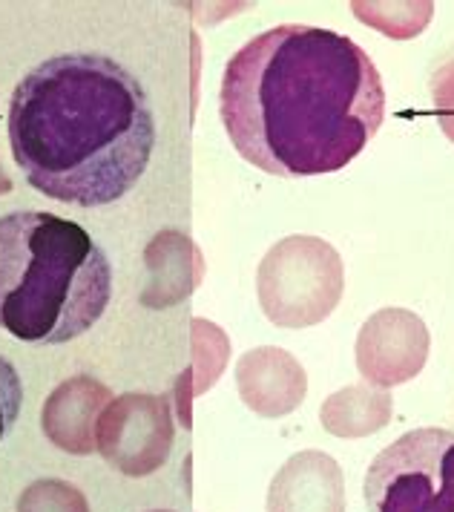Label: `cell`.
<instances>
[{
  "label": "cell",
  "mask_w": 454,
  "mask_h": 512,
  "mask_svg": "<svg viewBox=\"0 0 454 512\" xmlns=\"http://www.w3.org/2000/svg\"><path fill=\"white\" fill-rule=\"evenodd\" d=\"M173 435V412L164 397L118 395L98 418L95 449L113 469L141 478L164 466L173 449Z\"/></svg>",
  "instance_id": "8992f818"
},
{
  "label": "cell",
  "mask_w": 454,
  "mask_h": 512,
  "mask_svg": "<svg viewBox=\"0 0 454 512\" xmlns=\"http://www.w3.org/2000/svg\"><path fill=\"white\" fill-rule=\"evenodd\" d=\"M113 400L110 389L90 374H75L46 397L41 426L44 435L69 455H90L95 426L104 406Z\"/></svg>",
  "instance_id": "ba28073f"
},
{
  "label": "cell",
  "mask_w": 454,
  "mask_h": 512,
  "mask_svg": "<svg viewBox=\"0 0 454 512\" xmlns=\"http://www.w3.org/2000/svg\"><path fill=\"white\" fill-rule=\"evenodd\" d=\"M6 127L26 182L78 208L124 199L141 182L156 144L141 81L101 52L55 55L26 72Z\"/></svg>",
  "instance_id": "7a4b0ae2"
},
{
  "label": "cell",
  "mask_w": 454,
  "mask_h": 512,
  "mask_svg": "<svg viewBox=\"0 0 454 512\" xmlns=\"http://www.w3.org/2000/svg\"><path fill=\"white\" fill-rule=\"evenodd\" d=\"M342 288L340 254L319 236H288L259 265V303L282 328L317 326L337 308Z\"/></svg>",
  "instance_id": "5b68a950"
},
{
  "label": "cell",
  "mask_w": 454,
  "mask_h": 512,
  "mask_svg": "<svg viewBox=\"0 0 454 512\" xmlns=\"http://www.w3.org/2000/svg\"><path fill=\"white\" fill-rule=\"evenodd\" d=\"M429 351L426 323L406 308L377 311L360 331V369L380 383L409 380L423 366Z\"/></svg>",
  "instance_id": "52a82bcc"
},
{
  "label": "cell",
  "mask_w": 454,
  "mask_h": 512,
  "mask_svg": "<svg viewBox=\"0 0 454 512\" xmlns=\"http://www.w3.org/2000/svg\"><path fill=\"white\" fill-rule=\"evenodd\" d=\"M368 512H454V432L420 426L400 435L365 469Z\"/></svg>",
  "instance_id": "277c9868"
},
{
  "label": "cell",
  "mask_w": 454,
  "mask_h": 512,
  "mask_svg": "<svg viewBox=\"0 0 454 512\" xmlns=\"http://www.w3.org/2000/svg\"><path fill=\"white\" fill-rule=\"evenodd\" d=\"M113 297V265L78 222L44 210L0 216V328L58 346L87 334Z\"/></svg>",
  "instance_id": "3957f363"
},
{
  "label": "cell",
  "mask_w": 454,
  "mask_h": 512,
  "mask_svg": "<svg viewBox=\"0 0 454 512\" xmlns=\"http://www.w3.org/2000/svg\"><path fill=\"white\" fill-rule=\"evenodd\" d=\"M23 406V383L18 369L0 354V441L12 432Z\"/></svg>",
  "instance_id": "30bf717a"
},
{
  "label": "cell",
  "mask_w": 454,
  "mask_h": 512,
  "mask_svg": "<svg viewBox=\"0 0 454 512\" xmlns=\"http://www.w3.org/2000/svg\"><path fill=\"white\" fill-rule=\"evenodd\" d=\"M219 116L236 153L256 170L299 179L354 162L386 121V87L348 35L279 24L227 61Z\"/></svg>",
  "instance_id": "6da1fadb"
},
{
  "label": "cell",
  "mask_w": 454,
  "mask_h": 512,
  "mask_svg": "<svg viewBox=\"0 0 454 512\" xmlns=\"http://www.w3.org/2000/svg\"><path fill=\"white\" fill-rule=\"evenodd\" d=\"M18 512H90L84 492L61 478H44L23 489Z\"/></svg>",
  "instance_id": "9c48e42d"
}]
</instances>
